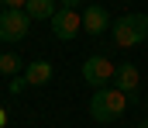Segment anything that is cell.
<instances>
[{"mask_svg": "<svg viewBox=\"0 0 148 128\" xmlns=\"http://www.w3.org/2000/svg\"><path fill=\"white\" fill-rule=\"evenodd\" d=\"M28 24H31V17L24 14V10H3L0 14V42H24L28 38Z\"/></svg>", "mask_w": 148, "mask_h": 128, "instance_id": "obj_3", "label": "cell"}, {"mask_svg": "<svg viewBox=\"0 0 148 128\" xmlns=\"http://www.w3.org/2000/svg\"><path fill=\"white\" fill-rule=\"evenodd\" d=\"M141 83V73H138V66L134 62H117V73H114V86L121 90V93H134Z\"/></svg>", "mask_w": 148, "mask_h": 128, "instance_id": "obj_7", "label": "cell"}, {"mask_svg": "<svg viewBox=\"0 0 148 128\" xmlns=\"http://www.w3.org/2000/svg\"><path fill=\"white\" fill-rule=\"evenodd\" d=\"M55 0H28V17L31 21H52L55 17Z\"/></svg>", "mask_w": 148, "mask_h": 128, "instance_id": "obj_9", "label": "cell"}, {"mask_svg": "<svg viewBox=\"0 0 148 128\" xmlns=\"http://www.w3.org/2000/svg\"><path fill=\"white\" fill-rule=\"evenodd\" d=\"M48 24H52V35H55L59 42H73L76 35L83 31V17H79L76 10H66V7H59Z\"/></svg>", "mask_w": 148, "mask_h": 128, "instance_id": "obj_5", "label": "cell"}, {"mask_svg": "<svg viewBox=\"0 0 148 128\" xmlns=\"http://www.w3.org/2000/svg\"><path fill=\"white\" fill-rule=\"evenodd\" d=\"M7 125V111H3V107H0V128Z\"/></svg>", "mask_w": 148, "mask_h": 128, "instance_id": "obj_14", "label": "cell"}, {"mask_svg": "<svg viewBox=\"0 0 148 128\" xmlns=\"http://www.w3.org/2000/svg\"><path fill=\"white\" fill-rule=\"evenodd\" d=\"M7 10H21V7H28V0H0Z\"/></svg>", "mask_w": 148, "mask_h": 128, "instance_id": "obj_12", "label": "cell"}, {"mask_svg": "<svg viewBox=\"0 0 148 128\" xmlns=\"http://www.w3.org/2000/svg\"><path fill=\"white\" fill-rule=\"evenodd\" d=\"M24 80L28 86H41L52 80V62H45V59H35V62H28L24 66Z\"/></svg>", "mask_w": 148, "mask_h": 128, "instance_id": "obj_8", "label": "cell"}, {"mask_svg": "<svg viewBox=\"0 0 148 128\" xmlns=\"http://www.w3.org/2000/svg\"><path fill=\"white\" fill-rule=\"evenodd\" d=\"M83 31L93 35V38H100L103 31H110V14H107L103 7H97V3L86 7V10H83Z\"/></svg>", "mask_w": 148, "mask_h": 128, "instance_id": "obj_6", "label": "cell"}, {"mask_svg": "<svg viewBox=\"0 0 148 128\" xmlns=\"http://www.w3.org/2000/svg\"><path fill=\"white\" fill-rule=\"evenodd\" d=\"M110 31H114V42L121 48H134L138 42L148 38V14H124V17L114 21Z\"/></svg>", "mask_w": 148, "mask_h": 128, "instance_id": "obj_2", "label": "cell"}, {"mask_svg": "<svg viewBox=\"0 0 148 128\" xmlns=\"http://www.w3.org/2000/svg\"><path fill=\"white\" fill-rule=\"evenodd\" d=\"M124 107H127V93H121L117 86H100V90L93 93V100H90V114H93V121H100V125L117 121V118L124 114Z\"/></svg>", "mask_w": 148, "mask_h": 128, "instance_id": "obj_1", "label": "cell"}, {"mask_svg": "<svg viewBox=\"0 0 148 128\" xmlns=\"http://www.w3.org/2000/svg\"><path fill=\"white\" fill-rule=\"evenodd\" d=\"M114 73H117V66H114L110 59H103V55H90V59L83 62V80H86L90 86H97V90L110 83Z\"/></svg>", "mask_w": 148, "mask_h": 128, "instance_id": "obj_4", "label": "cell"}, {"mask_svg": "<svg viewBox=\"0 0 148 128\" xmlns=\"http://www.w3.org/2000/svg\"><path fill=\"white\" fill-rule=\"evenodd\" d=\"M62 7H66V10H76V7H79V0H62Z\"/></svg>", "mask_w": 148, "mask_h": 128, "instance_id": "obj_13", "label": "cell"}, {"mask_svg": "<svg viewBox=\"0 0 148 128\" xmlns=\"http://www.w3.org/2000/svg\"><path fill=\"white\" fill-rule=\"evenodd\" d=\"M21 55H14V52H3L0 55V76H21Z\"/></svg>", "mask_w": 148, "mask_h": 128, "instance_id": "obj_10", "label": "cell"}, {"mask_svg": "<svg viewBox=\"0 0 148 128\" xmlns=\"http://www.w3.org/2000/svg\"><path fill=\"white\" fill-rule=\"evenodd\" d=\"M24 86H28V80H24V73H21V76H14V80H10V93H21Z\"/></svg>", "mask_w": 148, "mask_h": 128, "instance_id": "obj_11", "label": "cell"}]
</instances>
